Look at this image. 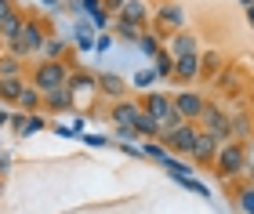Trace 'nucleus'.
<instances>
[{"instance_id":"nucleus-1","label":"nucleus","mask_w":254,"mask_h":214,"mask_svg":"<svg viewBox=\"0 0 254 214\" xmlns=\"http://www.w3.org/2000/svg\"><path fill=\"white\" fill-rule=\"evenodd\" d=\"M65 65L59 62V58H48L44 65H37V73H33V87H37L40 95H48V91H55V87H65Z\"/></svg>"},{"instance_id":"nucleus-2","label":"nucleus","mask_w":254,"mask_h":214,"mask_svg":"<svg viewBox=\"0 0 254 214\" xmlns=\"http://www.w3.org/2000/svg\"><path fill=\"white\" fill-rule=\"evenodd\" d=\"M218 174H240V171H244V160H247V149H244V145H236V142H222V145H218Z\"/></svg>"},{"instance_id":"nucleus-3","label":"nucleus","mask_w":254,"mask_h":214,"mask_svg":"<svg viewBox=\"0 0 254 214\" xmlns=\"http://www.w3.org/2000/svg\"><path fill=\"white\" fill-rule=\"evenodd\" d=\"M196 134H200V127H196V120H186L182 127L167 131V134H160V138H164V149H175V153H189V149H192V142H196Z\"/></svg>"},{"instance_id":"nucleus-4","label":"nucleus","mask_w":254,"mask_h":214,"mask_svg":"<svg viewBox=\"0 0 254 214\" xmlns=\"http://www.w3.org/2000/svg\"><path fill=\"white\" fill-rule=\"evenodd\" d=\"M200 123H203V131L207 134H214L218 142H229V134H233V127H229V116L218 106H203L200 112Z\"/></svg>"},{"instance_id":"nucleus-5","label":"nucleus","mask_w":254,"mask_h":214,"mask_svg":"<svg viewBox=\"0 0 254 214\" xmlns=\"http://www.w3.org/2000/svg\"><path fill=\"white\" fill-rule=\"evenodd\" d=\"M171 106H175L186 120H200V112H203V106H207V102H203L200 95H192V91H178L175 98H171Z\"/></svg>"},{"instance_id":"nucleus-6","label":"nucleus","mask_w":254,"mask_h":214,"mask_svg":"<svg viewBox=\"0 0 254 214\" xmlns=\"http://www.w3.org/2000/svg\"><path fill=\"white\" fill-rule=\"evenodd\" d=\"M218 145H222V142H218L214 134L200 131V134H196V142H192V149H189V153H192V160H214Z\"/></svg>"},{"instance_id":"nucleus-7","label":"nucleus","mask_w":254,"mask_h":214,"mask_svg":"<svg viewBox=\"0 0 254 214\" xmlns=\"http://www.w3.org/2000/svg\"><path fill=\"white\" fill-rule=\"evenodd\" d=\"M196 73H200V51L178 54V58H175V73H171V76H178V80H192Z\"/></svg>"},{"instance_id":"nucleus-8","label":"nucleus","mask_w":254,"mask_h":214,"mask_svg":"<svg viewBox=\"0 0 254 214\" xmlns=\"http://www.w3.org/2000/svg\"><path fill=\"white\" fill-rule=\"evenodd\" d=\"M44 102H48V109H51V112H69L76 98H73V91H69V87H55V91L44 95Z\"/></svg>"},{"instance_id":"nucleus-9","label":"nucleus","mask_w":254,"mask_h":214,"mask_svg":"<svg viewBox=\"0 0 254 214\" xmlns=\"http://www.w3.org/2000/svg\"><path fill=\"white\" fill-rule=\"evenodd\" d=\"M138 112H142V106H134V102H124V98H117V106H113V112H109V116H113V123L120 127V123H134V120H138Z\"/></svg>"},{"instance_id":"nucleus-10","label":"nucleus","mask_w":254,"mask_h":214,"mask_svg":"<svg viewBox=\"0 0 254 214\" xmlns=\"http://www.w3.org/2000/svg\"><path fill=\"white\" fill-rule=\"evenodd\" d=\"M171 73H175V54L160 48V51L153 54V76H156V80H167Z\"/></svg>"},{"instance_id":"nucleus-11","label":"nucleus","mask_w":254,"mask_h":214,"mask_svg":"<svg viewBox=\"0 0 254 214\" xmlns=\"http://www.w3.org/2000/svg\"><path fill=\"white\" fill-rule=\"evenodd\" d=\"M167 109H171V98H167V95H160V91H149V95H145L142 112H149V116H156V120H160Z\"/></svg>"},{"instance_id":"nucleus-12","label":"nucleus","mask_w":254,"mask_h":214,"mask_svg":"<svg viewBox=\"0 0 254 214\" xmlns=\"http://www.w3.org/2000/svg\"><path fill=\"white\" fill-rule=\"evenodd\" d=\"M22 87V76H0V102H18Z\"/></svg>"},{"instance_id":"nucleus-13","label":"nucleus","mask_w":254,"mask_h":214,"mask_svg":"<svg viewBox=\"0 0 254 214\" xmlns=\"http://www.w3.org/2000/svg\"><path fill=\"white\" fill-rule=\"evenodd\" d=\"M98 87H102L109 98H124V95H127V84L120 80L117 73H102V76H98Z\"/></svg>"},{"instance_id":"nucleus-14","label":"nucleus","mask_w":254,"mask_h":214,"mask_svg":"<svg viewBox=\"0 0 254 214\" xmlns=\"http://www.w3.org/2000/svg\"><path fill=\"white\" fill-rule=\"evenodd\" d=\"M65 87L69 91H80V95H91V91H98V80L95 76H87V73H76V76H65Z\"/></svg>"},{"instance_id":"nucleus-15","label":"nucleus","mask_w":254,"mask_h":214,"mask_svg":"<svg viewBox=\"0 0 254 214\" xmlns=\"http://www.w3.org/2000/svg\"><path fill=\"white\" fill-rule=\"evenodd\" d=\"M156 22H160V26H171V29H178L182 22H186V11H182L178 4H167V7H160Z\"/></svg>"},{"instance_id":"nucleus-16","label":"nucleus","mask_w":254,"mask_h":214,"mask_svg":"<svg viewBox=\"0 0 254 214\" xmlns=\"http://www.w3.org/2000/svg\"><path fill=\"white\" fill-rule=\"evenodd\" d=\"M44 106V95L37 91V87H22V95H18V109L22 112H37Z\"/></svg>"},{"instance_id":"nucleus-17","label":"nucleus","mask_w":254,"mask_h":214,"mask_svg":"<svg viewBox=\"0 0 254 214\" xmlns=\"http://www.w3.org/2000/svg\"><path fill=\"white\" fill-rule=\"evenodd\" d=\"M192 51H196V37H192V33H186V29L175 33V40H171V54L178 58V54H192Z\"/></svg>"},{"instance_id":"nucleus-18","label":"nucleus","mask_w":254,"mask_h":214,"mask_svg":"<svg viewBox=\"0 0 254 214\" xmlns=\"http://www.w3.org/2000/svg\"><path fill=\"white\" fill-rule=\"evenodd\" d=\"M134 131H138V134H145V138H160V120H156V116H149V112H138Z\"/></svg>"},{"instance_id":"nucleus-19","label":"nucleus","mask_w":254,"mask_h":214,"mask_svg":"<svg viewBox=\"0 0 254 214\" xmlns=\"http://www.w3.org/2000/svg\"><path fill=\"white\" fill-rule=\"evenodd\" d=\"M91 37H95V26H91V22H84V18H76V44H80L84 51L95 48V40H91Z\"/></svg>"},{"instance_id":"nucleus-20","label":"nucleus","mask_w":254,"mask_h":214,"mask_svg":"<svg viewBox=\"0 0 254 214\" xmlns=\"http://www.w3.org/2000/svg\"><path fill=\"white\" fill-rule=\"evenodd\" d=\"M182 123H186V116H182V112L171 106L164 116H160V134H167V131H175V127H182Z\"/></svg>"},{"instance_id":"nucleus-21","label":"nucleus","mask_w":254,"mask_h":214,"mask_svg":"<svg viewBox=\"0 0 254 214\" xmlns=\"http://www.w3.org/2000/svg\"><path fill=\"white\" fill-rule=\"evenodd\" d=\"M120 15H124V18H131V22H138V26H142V22H145V4H142V0H127V4L120 7Z\"/></svg>"},{"instance_id":"nucleus-22","label":"nucleus","mask_w":254,"mask_h":214,"mask_svg":"<svg viewBox=\"0 0 254 214\" xmlns=\"http://www.w3.org/2000/svg\"><path fill=\"white\" fill-rule=\"evenodd\" d=\"M160 48H164V44H160V37H156V33H142V37H138V51H142V54H149V58H153V54H156Z\"/></svg>"},{"instance_id":"nucleus-23","label":"nucleus","mask_w":254,"mask_h":214,"mask_svg":"<svg viewBox=\"0 0 254 214\" xmlns=\"http://www.w3.org/2000/svg\"><path fill=\"white\" fill-rule=\"evenodd\" d=\"M44 127H48V123H44V116H40V112H29V116L22 120L18 134H22V138H26V134H37V131H44Z\"/></svg>"},{"instance_id":"nucleus-24","label":"nucleus","mask_w":254,"mask_h":214,"mask_svg":"<svg viewBox=\"0 0 254 214\" xmlns=\"http://www.w3.org/2000/svg\"><path fill=\"white\" fill-rule=\"evenodd\" d=\"M117 33H120V37L124 40H138V37H142V29H138V22H131V18H117Z\"/></svg>"},{"instance_id":"nucleus-25","label":"nucleus","mask_w":254,"mask_h":214,"mask_svg":"<svg viewBox=\"0 0 254 214\" xmlns=\"http://www.w3.org/2000/svg\"><path fill=\"white\" fill-rule=\"evenodd\" d=\"M22 26H26V22H22L18 15H11V18L4 22V26H0V33H4V37H7V44H11V40H18V37H22Z\"/></svg>"},{"instance_id":"nucleus-26","label":"nucleus","mask_w":254,"mask_h":214,"mask_svg":"<svg viewBox=\"0 0 254 214\" xmlns=\"http://www.w3.org/2000/svg\"><path fill=\"white\" fill-rule=\"evenodd\" d=\"M175 182H178L182 189H192V193H200V196H211V189H207L203 182H196L192 174H186V178H175Z\"/></svg>"},{"instance_id":"nucleus-27","label":"nucleus","mask_w":254,"mask_h":214,"mask_svg":"<svg viewBox=\"0 0 254 214\" xmlns=\"http://www.w3.org/2000/svg\"><path fill=\"white\" fill-rule=\"evenodd\" d=\"M236 211H240V214H254V189H244V193H240Z\"/></svg>"},{"instance_id":"nucleus-28","label":"nucleus","mask_w":254,"mask_h":214,"mask_svg":"<svg viewBox=\"0 0 254 214\" xmlns=\"http://www.w3.org/2000/svg\"><path fill=\"white\" fill-rule=\"evenodd\" d=\"M44 54H48V58H62V51H65V40H44V48H40Z\"/></svg>"},{"instance_id":"nucleus-29","label":"nucleus","mask_w":254,"mask_h":214,"mask_svg":"<svg viewBox=\"0 0 254 214\" xmlns=\"http://www.w3.org/2000/svg\"><path fill=\"white\" fill-rule=\"evenodd\" d=\"M142 153L149 156V160H156V163H164V160H167V156H171V153H164V145H160V142H149V145H145V149H142Z\"/></svg>"},{"instance_id":"nucleus-30","label":"nucleus","mask_w":254,"mask_h":214,"mask_svg":"<svg viewBox=\"0 0 254 214\" xmlns=\"http://www.w3.org/2000/svg\"><path fill=\"white\" fill-rule=\"evenodd\" d=\"M0 76H18V58L15 54H4V58H0Z\"/></svg>"},{"instance_id":"nucleus-31","label":"nucleus","mask_w":254,"mask_h":214,"mask_svg":"<svg viewBox=\"0 0 254 214\" xmlns=\"http://www.w3.org/2000/svg\"><path fill=\"white\" fill-rule=\"evenodd\" d=\"M229 127H233V134H247L251 123H247V116H236V120H229Z\"/></svg>"},{"instance_id":"nucleus-32","label":"nucleus","mask_w":254,"mask_h":214,"mask_svg":"<svg viewBox=\"0 0 254 214\" xmlns=\"http://www.w3.org/2000/svg\"><path fill=\"white\" fill-rule=\"evenodd\" d=\"M153 80H156V76H153V69H142V73H134V84H138V87H149Z\"/></svg>"},{"instance_id":"nucleus-33","label":"nucleus","mask_w":254,"mask_h":214,"mask_svg":"<svg viewBox=\"0 0 254 214\" xmlns=\"http://www.w3.org/2000/svg\"><path fill=\"white\" fill-rule=\"evenodd\" d=\"M11 15H15V4H11V0H0V26H4Z\"/></svg>"},{"instance_id":"nucleus-34","label":"nucleus","mask_w":254,"mask_h":214,"mask_svg":"<svg viewBox=\"0 0 254 214\" xmlns=\"http://www.w3.org/2000/svg\"><path fill=\"white\" fill-rule=\"evenodd\" d=\"M76 4H80V11H84V15H91V11L102 7V0H76Z\"/></svg>"},{"instance_id":"nucleus-35","label":"nucleus","mask_w":254,"mask_h":214,"mask_svg":"<svg viewBox=\"0 0 254 214\" xmlns=\"http://www.w3.org/2000/svg\"><path fill=\"white\" fill-rule=\"evenodd\" d=\"M87 145L98 149V145H109V138H106V134H87Z\"/></svg>"},{"instance_id":"nucleus-36","label":"nucleus","mask_w":254,"mask_h":214,"mask_svg":"<svg viewBox=\"0 0 254 214\" xmlns=\"http://www.w3.org/2000/svg\"><path fill=\"white\" fill-rule=\"evenodd\" d=\"M102 4H106V11H120L127 0H102Z\"/></svg>"},{"instance_id":"nucleus-37","label":"nucleus","mask_w":254,"mask_h":214,"mask_svg":"<svg viewBox=\"0 0 254 214\" xmlns=\"http://www.w3.org/2000/svg\"><path fill=\"white\" fill-rule=\"evenodd\" d=\"M200 65H207V69H214V65H218V54H203V58H200Z\"/></svg>"},{"instance_id":"nucleus-38","label":"nucleus","mask_w":254,"mask_h":214,"mask_svg":"<svg viewBox=\"0 0 254 214\" xmlns=\"http://www.w3.org/2000/svg\"><path fill=\"white\" fill-rule=\"evenodd\" d=\"M109 44H113L109 37H98V40H95V51H109Z\"/></svg>"},{"instance_id":"nucleus-39","label":"nucleus","mask_w":254,"mask_h":214,"mask_svg":"<svg viewBox=\"0 0 254 214\" xmlns=\"http://www.w3.org/2000/svg\"><path fill=\"white\" fill-rule=\"evenodd\" d=\"M7 167H11V156H4V153H0V171H7Z\"/></svg>"},{"instance_id":"nucleus-40","label":"nucleus","mask_w":254,"mask_h":214,"mask_svg":"<svg viewBox=\"0 0 254 214\" xmlns=\"http://www.w3.org/2000/svg\"><path fill=\"white\" fill-rule=\"evenodd\" d=\"M247 22L254 26V4H247Z\"/></svg>"},{"instance_id":"nucleus-41","label":"nucleus","mask_w":254,"mask_h":214,"mask_svg":"<svg viewBox=\"0 0 254 214\" xmlns=\"http://www.w3.org/2000/svg\"><path fill=\"white\" fill-rule=\"evenodd\" d=\"M4 123H7V112H4V109H0V127H4Z\"/></svg>"},{"instance_id":"nucleus-42","label":"nucleus","mask_w":254,"mask_h":214,"mask_svg":"<svg viewBox=\"0 0 254 214\" xmlns=\"http://www.w3.org/2000/svg\"><path fill=\"white\" fill-rule=\"evenodd\" d=\"M44 4H48V7H55V4H62V0H44Z\"/></svg>"},{"instance_id":"nucleus-43","label":"nucleus","mask_w":254,"mask_h":214,"mask_svg":"<svg viewBox=\"0 0 254 214\" xmlns=\"http://www.w3.org/2000/svg\"><path fill=\"white\" fill-rule=\"evenodd\" d=\"M240 4H244V7H247V4H254V0H240Z\"/></svg>"},{"instance_id":"nucleus-44","label":"nucleus","mask_w":254,"mask_h":214,"mask_svg":"<svg viewBox=\"0 0 254 214\" xmlns=\"http://www.w3.org/2000/svg\"><path fill=\"white\" fill-rule=\"evenodd\" d=\"M0 153H4V149H0Z\"/></svg>"}]
</instances>
